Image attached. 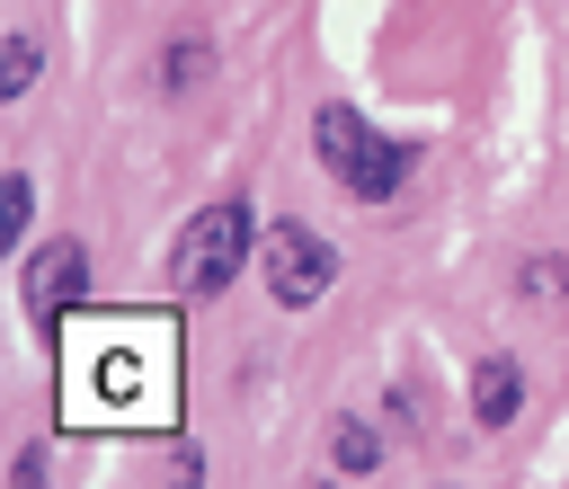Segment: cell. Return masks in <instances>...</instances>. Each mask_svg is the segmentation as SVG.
Here are the masks:
<instances>
[{
  "label": "cell",
  "mask_w": 569,
  "mask_h": 489,
  "mask_svg": "<svg viewBox=\"0 0 569 489\" xmlns=\"http://www.w3.org/2000/svg\"><path fill=\"white\" fill-rule=\"evenodd\" d=\"M62 409L89 427H169L178 418V320L98 311L62 338Z\"/></svg>",
  "instance_id": "1"
},
{
  "label": "cell",
  "mask_w": 569,
  "mask_h": 489,
  "mask_svg": "<svg viewBox=\"0 0 569 489\" xmlns=\"http://www.w3.org/2000/svg\"><path fill=\"white\" fill-rule=\"evenodd\" d=\"M311 151H320V169L356 196V204H391L400 187H409V169H418V151L409 142H391L373 116H356L347 98H329L320 116H311Z\"/></svg>",
  "instance_id": "2"
},
{
  "label": "cell",
  "mask_w": 569,
  "mask_h": 489,
  "mask_svg": "<svg viewBox=\"0 0 569 489\" xmlns=\"http://www.w3.org/2000/svg\"><path fill=\"white\" fill-rule=\"evenodd\" d=\"M249 258H258V213H249L240 196H222V204L187 213V231H178V249H169V285H178V293H222Z\"/></svg>",
  "instance_id": "3"
},
{
  "label": "cell",
  "mask_w": 569,
  "mask_h": 489,
  "mask_svg": "<svg viewBox=\"0 0 569 489\" xmlns=\"http://www.w3.org/2000/svg\"><path fill=\"white\" fill-rule=\"evenodd\" d=\"M258 276H267L276 311H311V302L338 285V249H329L311 222H267V231H258Z\"/></svg>",
  "instance_id": "4"
},
{
  "label": "cell",
  "mask_w": 569,
  "mask_h": 489,
  "mask_svg": "<svg viewBox=\"0 0 569 489\" xmlns=\"http://www.w3.org/2000/svg\"><path fill=\"white\" fill-rule=\"evenodd\" d=\"M18 293H27V320H36L44 338H62V320H71L80 293H89V249H80V240H44V249L18 267Z\"/></svg>",
  "instance_id": "5"
},
{
  "label": "cell",
  "mask_w": 569,
  "mask_h": 489,
  "mask_svg": "<svg viewBox=\"0 0 569 489\" xmlns=\"http://www.w3.org/2000/svg\"><path fill=\"white\" fill-rule=\"evenodd\" d=\"M516 409H525V365L516 356H480L471 365V418L480 427H516Z\"/></svg>",
  "instance_id": "6"
},
{
  "label": "cell",
  "mask_w": 569,
  "mask_h": 489,
  "mask_svg": "<svg viewBox=\"0 0 569 489\" xmlns=\"http://www.w3.org/2000/svg\"><path fill=\"white\" fill-rule=\"evenodd\" d=\"M329 462H338V471H356V480H365V471H373V462H382V436H373V427H365V418H338V427H329Z\"/></svg>",
  "instance_id": "7"
},
{
  "label": "cell",
  "mask_w": 569,
  "mask_h": 489,
  "mask_svg": "<svg viewBox=\"0 0 569 489\" xmlns=\"http://www.w3.org/2000/svg\"><path fill=\"white\" fill-rule=\"evenodd\" d=\"M27 89H36V36L18 27V36L0 44V98H27Z\"/></svg>",
  "instance_id": "8"
},
{
  "label": "cell",
  "mask_w": 569,
  "mask_h": 489,
  "mask_svg": "<svg viewBox=\"0 0 569 489\" xmlns=\"http://www.w3.org/2000/svg\"><path fill=\"white\" fill-rule=\"evenodd\" d=\"M213 62V44H196V36H178L169 53H160V89H196V71Z\"/></svg>",
  "instance_id": "9"
},
{
  "label": "cell",
  "mask_w": 569,
  "mask_h": 489,
  "mask_svg": "<svg viewBox=\"0 0 569 489\" xmlns=\"http://www.w3.org/2000/svg\"><path fill=\"white\" fill-rule=\"evenodd\" d=\"M27 213H36V187H27V169H9L0 178V240H27Z\"/></svg>",
  "instance_id": "10"
},
{
  "label": "cell",
  "mask_w": 569,
  "mask_h": 489,
  "mask_svg": "<svg viewBox=\"0 0 569 489\" xmlns=\"http://www.w3.org/2000/svg\"><path fill=\"white\" fill-rule=\"evenodd\" d=\"M516 285H525V302H560L569 293V258H525Z\"/></svg>",
  "instance_id": "11"
}]
</instances>
